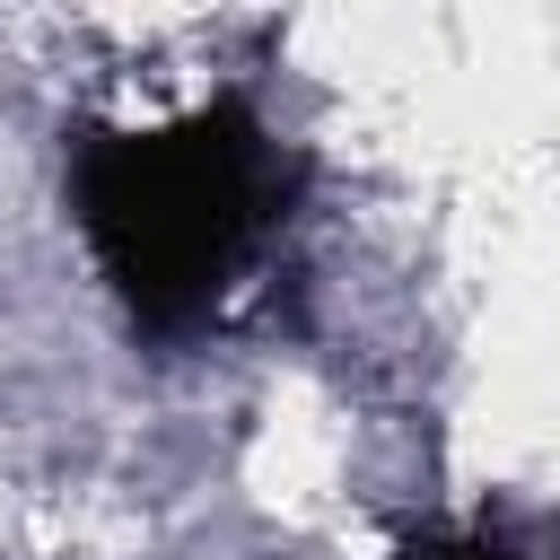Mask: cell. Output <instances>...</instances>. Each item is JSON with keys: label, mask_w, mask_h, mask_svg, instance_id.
Here are the masks:
<instances>
[{"label": "cell", "mask_w": 560, "mask_h": 560, "mask_svg": "<svg viewBox=\"0 0 560 560\" xmlns=\"http://www.w3.org/2000/svg\"><path fill=\"white\" fill-rule=\"evenodd\" d=\"M289 192H298V158L271 140V122L245 96H210L140 131H88L70 166L79 236L105 289L149 332L201 324L236 289Z\"/></svg>", "instance_id": "obj_1"}, {"label": "cell", "mask_w": 560, "mask_h": 560, "mask_svg": "<svg viewBox=\"0 0 560 560\" xmlns=\"http://www.w3.org/2000/svg\"><path fill=\"white\" fill-rule=\"evenodd\" d=\"M411 560H525V551H508V542H490V534H455V542H429V551H411Z\"/></svg>", "instance_id": "obj_2"}]
</instances>
